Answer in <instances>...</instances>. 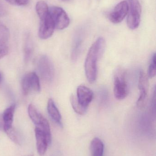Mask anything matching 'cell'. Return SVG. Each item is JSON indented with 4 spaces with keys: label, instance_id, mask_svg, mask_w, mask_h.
I'll use <instances>...</instances> for the list:
<instances>
[{
    "label": "cell",
    "instance_id": "1",
    "mask_svg": "<svg viewBox=\"0 0 156 156\" xmlns=\"http://www.w3.org/2000/svg\"><path fill=\"white\" fill-rule=\"evenodd\" d=\"M105 41L100 37L93 44L86 57L85 62V72L86 78L90 83L96 80L97 75V62L103 53Z\"/></svg>",
    "mask_w": 156,
    "mask_h": 156
},
{
    "label": "cell",
    "instance_id": "2",
    "mask_svg": "<svg viewBox=\"0 0 156 156\" xmlns=\"http://www.w3.org/2000/svg\"><path fill=\"white\" fill-rule=\"evenodd\" d=\"M114 93L115 98L119 100H123L128 95V86L126 72L122 68L117 69L114 73Z\"/></svg>",
    "mask_w": 156,
    "mask_h": 156
},
{
    "label": "cell",
    "instance_id": "3",
    "mask_svg": "<svg viewBox=\"0 0 156 156\" xmlns=\"http://www.w3.org/2000/svg\"><path fill=\"white\" fill-rule=\"evenodd\" d=\"M28 113L29 117L36 127L41 129L45 133L49 144H51L52 139L51 130L47 120L38 111L33 105L30 104L28 106Z\"/></svg>",
    "mask_w": 156,
    "mask_h": 156
},
{
    "label": "cell",
    "instance_id": "4",
    "mask_svg": "<svg viewBox=\"0 0 156 156\" xmlns=\"http://www.w3.org/2000/svg\"><path fill=\"white\" fill-rule=\"evenodd\" d=\"M37 69L43 80L46 82L53 81L55 75L54 65L51 60L46 55H43L38 58Z\"/></svg>",
    "mask_w": 156,
    "mask_h": 156
},
{
    "label": "cell",
    "instance_id": "5",
    "mask_svg": "<svg viewBox=\"0 0 156 156\" xmlns=\"http://www.w3.org/2000/svg\"><path fill=\"white\" fill-rule=\"evenodd\" d=\"M129 11L127 16V24L132 30L138 28L141 22L142 8L138 0H128Z\"/></svg>",
    "mask_w": 156,
    "mask_h": 156
},
{
    "label": "cell",
    "instance_id": "6",
    "mask_svg": "<svg viewBox=\"0 0 156 156\" xmlns=\"http://www.w3.org/2000/svg\"><path fill=\"white\" fill-rule=\"evenodd\" d=\"M49 12L57 29L63 30L69 25L70 21L68 16L61 7L51 6L49 8Z\"/></svg>",
    "mask_w": 156,
    "mask_h": 156
},
{
    "label": "cell",
    "instance_id": "7",
    "mask_svg": "<svg viewBox=\"0 0 156 156\" xmlns=\"http://www.w3.org/2000/svg\"><path fill=\"white\" fill-rule=\"evenodd\" d=\"M22 87L23 92L25 95L32 91L39 92L40 81L36 73L31 72L26 75L22 80Z\"/></svg>",
    "mask_w": 156,
    "mask_h": 156
},
{
    "label": "cell",
    "instance_id": "8",
    "mask_svg": "<svg viewBox=\"0 0 156 156\" xmlns=\"http://www.w3.org/2000/svg\"><path fill=\"white\" fill-rule=\"evenodd\" d=\"M39 19L40 24L38 30L39 37L42 39H48L52 36L56 28L54 22L49 12Z\"/></svg>",
    "mask_w": 156,
    "mask_h": 156
},
{
    "label": "cell",
    "instance_id": "9",
    "mask_svg": "<svg viewBox=\"0 0 156 156\" xmlns=\"http://www.w3.org/2000/svg\"><path fill=\"white\" fill-rule=\"evenodd\" d=\"M129 11V4L126 1L120 2L110 13L109 19L114 23H121L127 16Z\"/></svg>",
    "mask_w": 156,
    "mask_h": 156
},
{
    "label": "cell",
    "instance_id": "10",
    "mask_svg": "<svg viewBox=\"0 0 156 156\" xmlns=\"http://www.w3.org/2000/svg\"><path fill=\"white\" fill-rule=\"evenodd\" d=\"M148 77L147 75L143 71H141L139 74L138 88L140 90V95L137 100L136 105L139 108H143L147 98L148 93Z\"/></svg>",
    "mask_w": 156,
    "mask_h": 156
},
{
    "label": "cell",
    "instance_id": "11",
    "mask_svg": "<svg viewBox=\"0 0 156 156\" xmlns=\"http://www.w3.org/2000/svg\"><path fill=\"white\" fill-rule=\"evenodd\" d=\"M76 97L80 104L83 107L88 108L93 99V93L88 87L80 85L77 88Z\"/></svg>",
    "mask_w": 156,
    "mask_h": 156
},
{
    "label": "cell",
    "instance_id": "12",
    "mask_svg": "<svg viewBox=\"0 0 156 156\" xmlns=\"http://www.w3.org/2000/svg\"><path fill=\"white\" fill-rule=\"evenodd\" d=\"M35 135L36 141L37 150L39 155H44L47 150L49 145L50 144L46 136L39 128L35 127Z\"/></svg>",
    "mask_w": 156,
    "mask_h": 156
},
{
    "label": "cell",
    "instance_id": "13",
    "mask_svg": "<svg viewBox=\"0 0 156 156\" xmlns=\"http://www.w3.org/2000/svg\"><path fill=\"white\" fill-rule=\"evenodd\" d=\"M15 110V105L13 104L6 108L3 113L2 115V120L3 122L2 129L5 132H7L12 128Z\"/></svg>",
    "mask_w": 156,
    "mask_h": 156
},
{
    "label": "cell",
    "instance_id": "14",
    "mask_svg": "<svg viewBox=\"0 0 156 156\" xmlns=\"http://www.w3.org/2000/svg\"><path fill=\"white\" fill-rule=\"evenodd\" d=\"M47 111L49 116L52 118V120L61 126L62 122L61 115L54 101L52 99H49L48 101Z\"/></svg>",
    "mask_w": 156,
    "mask_h": 156
},
{
    "label": "cell",
    "instance_id": "15",
    "mask_svg": "<svg viewBox=\"0 0 156 156\" xmlns=\"http://www.w3.org/2000/svg\"><path fill=\"white\" fill-rule=\"evenodd\" d=\"M90 152L91 156H103L104 144L98 137H95L91 142Z\"/></svg>",
    "mask_w": 156,
    "mask_h": 156
},
{
    "label": "cell",
    "instance_id": "16",
    "mask_svg": "<svg viewBox=\"0 0 156 156\" xmlns=\"http://www.w3.org/2000/svg\"><path fill=\"white\" fill-rule=\"evenodd\" d=\"M70 102L73 110L78 114L83 115L87 112L88 108L83 107L80 104L77 100V97L74 94L70 96Z\"/></svg>",
    "mask_w": 156,
    "mask_h": 156
},
{
    "label": "cell",
    "instance_id": "17",
    "mask_svg": "<svg viewBox=\"0 0 156 156\" xmlns=\"http://www.w3.org/2000/svg\"><path fill=\"white\" fill-rule=\"evenodd\" d=\"M36 11L39 18L43 17L49 12V8L45 2L39 1L36 5Z\"/></svg>",
    "mask_w": 156,
    "mask_h": 156
},
{
    "label": "cell",
    "instance_id": "18",
    "mask_svg": "<svg viewBox=\"0 0 156 156\" xmlns=\"http://www.w3.org/2000/svg\"><path fill=\"white\" fill-rule=\"evenodd\" d=\"M24 52V60L26 62H28L31 58L33 52V45L29 40H27L26 42Z\"/></svg>",
    "mask_w": 156,
    "mask_h": 156
},
{
    "label": "cell",
    "instance_id": "19",
    "mask_svg": "<svg viewBox=\"0 0 156 156\" xmlns=\"http://www.w3.org/2000/svg\"><path fill=\"white\" fill-rule=\"evenodd\" d=\"M10 139L15 144L17 145H21V139L18 133L13 129V127L10 130L5 132Z\"/></svg>",
    "mask_w": 156,
    "mask_h": 156
},
{
    "label": "cell",
    "instance_id": "20",
    "mask_svg": "<svg viewBox=\"0 0 156 156\" xmlns=\"http://www.w3.org/2000/svg\"><path fill=\"white\" fill-rule=\"evenodd\" d=\"M156 74V54L154 53L152 57L148 69V76L150 78L155 76Z\"/></svg>",
    "mask_w": 156,
    "mask_h": 156
},
{
    "label": "cell",
    "instance_id": "21",
    "mask_svg": "<svg viewBox=\"0 0 156 156\" xmlns=\"http://www.w3.org/2000/svg\"><path fill=\"white\" fill-rule=\"evenodd\" d=\"M9 48L7 45V42L0 39V59L4 57L8 54Z\"/></svg>",
    "mask_w": 156,
    "mask_h": 156
},
{
    "label": "cell",
    "instance_id": "22",
    "mask_svg": "<svg viewBox=\"0 0 156 156\" xmlns=\"http://www.w3.org/2000/svg\"><path fill=\"white\" fill-rule=\"evenodd\" d=\"M11 4L18 6H24L27 5L29 2V0H6Z\"/></svg>",
    "mask_w": 156,
    "mask_h": 156
},
{
    "label": "cell",
    "instance_id": "23",
    "mask_svg": "<svg viewBox=\"0 0 156 156\" xmlns=\"http://www.w3.org/2000/svg\"><path fill=\"white\" fill-rule=\"evenodd\" d=\"M2 6L0 4V16L2 15Z\"/></svg>",
    "mask_w": 156,
    "mask_h": 156
},
{
    "label": "cell",
    "instance_id": "24",
    "mask_svg": "<svg viewBox=\"0 0 156 156\" xmlns=\"http://www.w3.org/2000/svg\"><path fill=\"white\" fill-rule=\"evenodd\" d=\"M1 78H2V75H1V73H0V80H1Z\"/></svg>",
    "mask_w": 156,
    "mask_h": 156
}]
</instances>
